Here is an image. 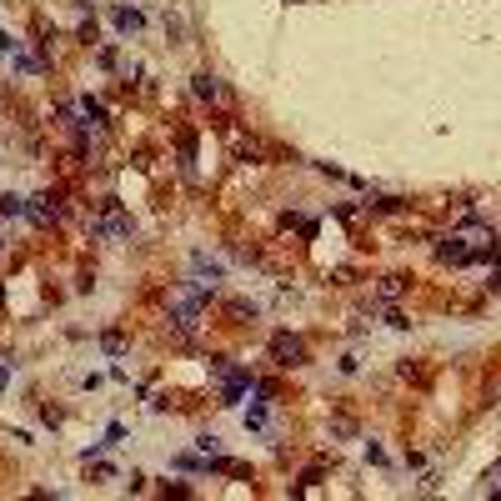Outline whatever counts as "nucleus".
<instances>
[{
    "label": "nucleus",
    "mask_w": 501,
    "mask_h": 501,
    "mask_svg": "<svg viewBox=\"0 0 501 501\" xmlns=\"http://www.w3.org/2000/svg\"><path fill=\"white\" fill-rule=\"evenodd\" d=\"M111 20H116V30H120V35H131V30H140V26H145V15H140V10H131V6H116V10H111Z\"/></svg>",
    "instance_id": "nucleus-2"
},
{
    "label": "nucleus",
    "mask_w": 501,
    "mask_h": 501,
    "mask_svg": "<svg viewBox=\"0 0 501 501\" xmlns=\"http://www.w3.org/2000/svg\"><path fill=\"white\" fill-rule=\"evenodd\" d=\"M271 351H276L281 366H301V361H306V346H301L296 336H276V341H271Z\"/></svg>",
    "instance_id": "nucleus-1"
},
{
    "label": "nucleus",
    "mask_w": 501,
    "mask_h": 501,
    "mask_svg": "<svg viewBox=\"0 0 501 501\" xmlns=\"http://www.w3.org/2000/svg\"><path fill=\"white\" fill-rule=\"evenodd\" d=\"M196 95H221V86H216L211 75H196Z\"/></svg>",
    "instance_id": "nucleus-7"
},
{
    "label": "nucleus",
    "mask_w": 501,
    "mask_h": 501,
    "mask_svg": "<svg viewBox=\"0 0 501 501\" xmlns=\"http://www.w3.org/2000/svg\"><path fill=\"white\" fill-rule=\"evenodd\" d=\"M0 216H26V201H20V196H6V201H0Z\"/></svg>",
    "instance_id": "nucleus-6"
},
{
    "label": "nucleus",
    "mask_w": 501,
    "mask_h": 501,
    "mask_svg": "<svg viewBox=\"0 0 501 501\" xmlns=\"http://www.w3.org/2000/svg\"><path fill=\"white\" fill-rule=\"evenodd\" d=\"M26 211H30V221H35V226H46V221H55V216H60V206H55L51 196H35V206H26Z\"/></svg>",
    "instance_id": "nucleus-4"
},
{
    "label": "nucleus",
    "mask_w": 501,
    "mask_h": 501,
    "mask_svg": "<svg viewBox=\"0 0 501 501\" xmlns=\"http://www.w3.org/2000/svg\"><path fill=\"white\" fill-rule=\"evenodd\" d=\"M246 431H266V401H250V411H246Z\"/></svg>",
    "instance_id": "nucleus-5"
},
{
    "label": "nucleus",
    "mask_w": 501,
    "mask_h": 501,
    "mask_svg": "<svg viewBox=\"0 0 501 501\" xmlns=\"http://www.w3.org/2000/svg\"><path fill=\"white\" fill-rule=\"evenodd\" d=\"M91 231H95V236H116V241H125V236H131V221H125V216H106V221H95Z\"/></svg>",
    "instance_id": "nucleus-3"
}]
</instances>
